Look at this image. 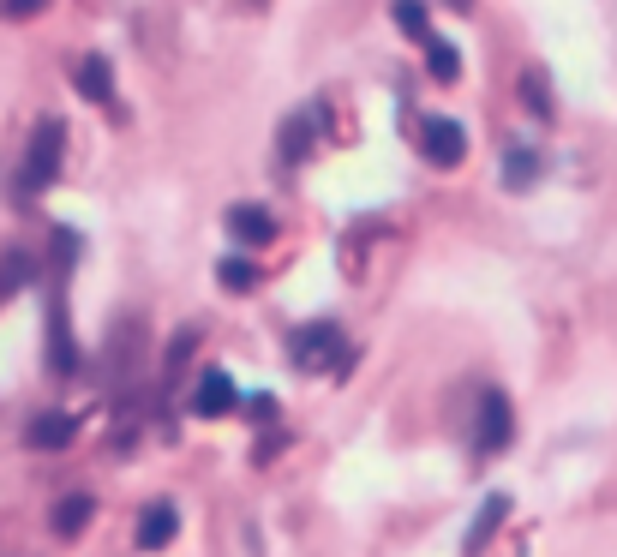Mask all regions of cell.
Returning <instances> with one entry per match:
<instances>
[{
	"label": "cell",
	"mask_w": 617,
	"mask_h": 557,
	"mask_svg": "<svg viewBox=\"0 0 617 557\" xmlns=\"http://www.w3.org/2000/svg\"><path fill=\"white\" fill-rule=\"evenodd\" d=\"M60 144H66L60 120H54V114H42V120L30 126L24 162H18V174H12V198H36V192H48V186H54V174H60Z\"/></svg>",
	"instance_id": "1"
},
{
	"label": "cell",
	"mask_w": 617,
	"mask_h": 557,
	"mask_svg": "<svg viewBox=\"0 0 617 557\" xmlns=\"http://www.w3.org/2000/svg\"><path fill=\"white\" fill-rule=\"evenodd\" d=\"M342 324L330 318H312L300 330H288V366L294 372H342Z\"/></svg>",
	"instance_id": "2"
},
{
	"label": "cell",
	"mask_w": 617,
	"mask_h": 557,
	"mask_svg": "<svg viewBox=\"0 0 617 557\" xmlns=\"http://www.w3.org/2000/svg\"><path fill=\"white\" fill-rule=\"evenodd\" d=\"M510 438H516V408H510V396H504V390H480V396H474V432H468L474 456H480V462H486V456H504Z\"/></svg>",
	"instance_id": "3"
},
{
	"label": "cell",
	"mask_w": 617,
	"mask_h": 557,
	"mask_svg": "<svg viewBox=\"0 0 617 557\" xmlns=\"http://www.w3.org/2000/svg\"><path fill=\"white\" fill-rule=\"evenodd\" d=\"M420 150H426V162L456 168V162L468 156V132H462L450 114H426V120H420Z\"/></svg>",
	"instance_id": "4"
},
{
	"label": "cell",
	"mask_w": 617,
	"mask_h": 557,
	"mask_svg": "<svg viewBox=\"0 0 617 557\" xmlns=\"http://www.w3.org/2000/svg\"><path fill=\"white\" fill-rule=\"evenodd\" d=\"M318 126H324V102H306V108H294V114L282 120V132H276V150H282V162H288V168L312 156V138H318Z\"/></svg>",
	"instance_id": "5"
},
{
	"label": "cell",
	"mask_w": 617,
	"mask_h": 557,
	"mask_svg": "<svg viewBox=\"0 0 617 557\" xmlns=\"http://www.w3.org/2000/svg\"><path fill=\"white\" fill-rule=\"evenodd\" d=\"M138 348H144L138 318H120V324H114V336H108V360H102L108 384H132V372H138V360H144Z\"/></svg>",
	"instance_id": "6"
},
{
	"label": "cell",
	"mask_w": 617,
	"mask_h": 557,
	"mask_svg": "<svg viewBox=\"0 0 617 557\" xmlns=\"http://www.w3.org/2000/svg\"><path fill=\"white\" fill-rule=\"evenodd\" d=\"M186 408H192L198 420H222V414H234V378H228L222 366H210V372H204V378L192 384Z\"/></svg>",
	"instance_id": "7"
},
{
	"label": "cell",
	"mask_w": 617,
	"mask_h": 557,
	"mask_svg": "<svg viewBox=\"0 0 617 557\" xmlns=\"http://www.w3.org/2000/svg\"><path fill=\"white\" fill-rule=\"evenodd\" d=\"M90 516H96V492L72 486V492H60V498H54V510H48V528H54V540H78V534L90 528Z\"/></svg>",
	"instance_id": "8"
},
{
	"label": "cell",
	"mask_w": 617,
	"mask_h": 557,
	"mask_svg": "<svg viewBox=\"0 0 617 557\" xmlns=\"http://www.w3.org/2000/svg\"><path fill=\"white\" fill-rule=\"evenodd\" d=\"M48 372H78V342H72V324H66V300L54 294L48 300Z\"/></svg>",
	"instance_id": "9"
},
{
	"label": "cell",
	"mask_w": 617,
	"mask_h": 557,
	"mask_svg": "<svg viewBox=\"0 0 617 557\" xmlns=\"http://www.w3.org/2000/svg\"><path fill=\"white\" fill-rule=\"evenodd\" d=\"M504 516H510V492H492L480 510H474V522H468V534H462V557H480L492 546V534L504 528Z\"/></svg>",
	"instance_id": "10"
},
{
	"label": "cell",
	"mask_w": 617,
	"mask_h": 557,
	"mask_svg": "<svg viewBox=\"0 0 617 557\" xmlns=\"http://www.w3.org/2000/svg\"><path fill=\"white\" fill-rule=\"evenodd\" d=\"M222 222H228V234H234V240H246V246H270V240L282 234V228H276V216H270L264 204H228V216H222Z\"/></svg>",
	"instance_id": "11"
},
{
	"label": "cell",
	"mask_w": 617,
	"mask_h": 557,
	"mask_svg": "<svg viewBox=\"0 0 617 557\" xmlns=\"http://www.w3.org/2000/svg\"><path fill=\"white\" fill-rule=\"evenodd\" d=\"M72 438H78V420H72V414L42 408V414L24 420V444H30V450H66Z\"/></svg>",
	"instance_id": "12"
},
{
	"label": "cell",
	"mask_w": 617,
	"mask_h": 557,
	"mask_svg": "<svg viewBox=\"0 0 617 557\" xmlns=\"http://www.w3.org/2000/svg\"><path fill=\"white\" fill-rule=\"evenodd\" d=\"M174 534H180V510H174L168 498H156V504L138 516V552H162V546H174Z\"/></svg>",
	"instance_id": "13"
},
{
	"label": "cell",
	"mask_w": 617,
	"mask_h": 557,
	"mask_svg": "<svg viewBox=\"0 0 617 557\" xmlns=\"http://www.w3.org/2000/svg\"><path fill=\"white\" fill-rule=\"evenodd\" d=\"M72 84H78V96H90V102H108V96H114V66H108L102 54H78V66H72Z\"/></svg>",
	"instance_id": "14"
},
{
	"label": "cell",
	"mask_w": 617,
	"mask_h": 557,
	"mask_svg": "<svg viewBox=\"0 0 617 557\" xmlns=\"http://www.w3.org/2000/svg\"><path fill=\"white\" fill-rule=\"evenodd\" d=\"M534 180H540V150L510 144V150H504V186H510V192H528Z\"/></svg>",
	"instance_id": "15"
},
{
	"label": "cell",
	"mask_w": 617,
	"mask_h": 557,
	"mask_svg": "<svg viewBox=\"0 0 617 557\" xmlns=\"http://www.w3.org/2000/svg\"><path fill=\"white\" fill-rule=\"evenodd\" d=\"M30 276H36V252H30V246H6V252H0V300L18 294Z\"/></svg>",
	"instance_id": "16"
},
{
	"label": "cell",
	"mask_w": 617,
	"mask_h": 557,
	"mask_svg": "<svg viewBox=\"0 0 617 557\" xmlns=\"http://www.w3.org/2000/svg\"><path fill=\"white\" fill-rule=\"evenodd\" d=\"M426 72H432L438 84H456V78H462V48H456L450 36H432V42H426Z\"/></svg>",
	"instance_id": "17"
},
{
	"label": "cell",
	"mask_w": 617,
	"mask_h": 557,
	"mask_svg": "<svg viewBox=\"0 0 617 557\" xmlns=\"http://www.w3.org/2000/svg\"><path fill=\"white\" fill-rule=\"evenodd\" d=\"M390 18H396V30H402V36H420V42H432L426 0H390Z\"/></svg>",
	"instance_id": "18"
},
{
	"label": "cell",
	"mask_w": 617,
	"mask_h": 557,
	"mask_svg": "<svg viewBox=\"0 0 617 557\" xmlns=\"http://www.w3.org/2000/svg\"><path fill=\"white\" fill-rule=\"evenodd\" d=\"M522 102H528L540 120H552V114H558V108H552V84H546V72H540V66H528V72H522Z\"/></svg>",
	"instance_id": "19"
},
{
	"label": "cell",
	"mask_w": 617,
	"mask_h": 557,
	"mask_svg": "<svg viewBox=\"0 0 617 557\" xmlns=\"http://www.w3.org/2000/svg\"><path fill=\"white\" fill-rule=\"evenodd\" d=\"M216 282H222V288H228V294H246V288H252V282H258V270H252V264H246V258H234V252H228V258H222V264H216Z\"/></svg>",
	"instance_id": "20"
},
{
	"label": "cell",
	"mask_w": 617,
	"mask_h": 557,
	"mask_svg": "<svg viewBox=\"0 0 617 557\" xmlns=\"http://www.w3.org/2000/svg\"><path fill=\"white\" fill-rule=\"evenodd\" d=\"M192 342H198V330H174V342H168V354H162V366H168V378L192 360Z\"/></svg>",
	"instance_id": "21"
},
{
	"label": "cell",
	"mask_w": 617,
	"mask_h": 557,
	"mask_svg": "<svg viewBox=\"0 0 617 557\" xmlns=\"http://www.w3.org/2000/svg\"><path fill=\"white\" fill-rule=\"evenodd\" d=\"M240 408H246V420H258V426H270V420H276V396H270V390H258V396H246Z\"/></svg>",
	"instance_id": "22"
},
{
	"label": "cell",
	"mask_w": 617,
	"mask_h": 557,
	"mask_svg": "<svg viewBox=\"0 0 617 557\" xmlns=\"http://www.w3.org/2000/svg\"><path fill=\"white\" fill-rule=\"evenodd\" d=\"M48 12V0H0V18H36Z\"/></svg>",
	"instance_id": "23"
},
{
	"label": "cell",
	"mask_w": 617,
	"mask_h": 557,
	"mask_svg": "<svg viewBox=\"0 0 617 557\" xmlns=\"http://www.w3.org/2000/svg\"><path fill=\"white\" fill-rule=\"evenodd\" d=\"M282 444H288V438H282V432H270V438H264V444H258V462H270V456H276V450H282Z\"/></svg>",
	"instance_id": "24"
}]
</instances>
